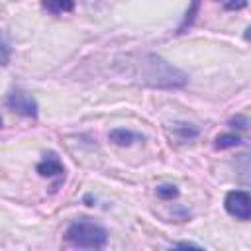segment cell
Returning <instances> with one entry per match:
<instances>
[{
  "mask_svg": "<svg viewBox=\"0 0 251 251\" xmlns=\"http://www.w3.org/2000/svg\"><path fill=\"white\" fill-rule=\"evenodd\" d=\"M178 247H200V245H194V243H178Z\"/></svg>",
  "mask_w": 251,
  "mask_h": 251,
  "instance_id": "13",
  "label": "cell"
},
{
  "mask_svg": "<svg viewBox=\"0 0 251 251\" xmlns=\"http://www.w3.org/2000/svg\"><path fill=\"white\" fill-rule=\"evenodd\" d=\"M196 10H198V0H194V4H192V8L186 12V18H184V22H182V25H180V29L182 27H186L190 22H192V18H194V14H196Z\"/></svg>",
  "mask_w": 251,
  "mask_h": 251,
  "instance_id": "11",
  "label": "cell"
},
{
  "mask_svg": "<svg viewBox=\"0 0 251 251\" xmlns=\"http://www.w3.org/2000/svg\"><path fill=\"white\" fill-rule=\"evenodd\" d=\"M43 6L51 14H65L75 8V0H43Z\"/></svg>",
  "mask_w": 251,
  "mask_h": 251,
  "instance_id": "7",
  "label": "cell"
},
{
  "mask_svg": "<svg viewBox=\"0 0 251 251\" xmlns=\"http://www.w3.org/2000/svg\"><path fill=\"white\" fill-rule=\"evenodd\" d=\"M110 141H114L116 145H131L133 141H143L141 133H135L131 129H124V127H116L110 131Z\"/></svg>",
  "mask_w": 251,
  "mask_h": 251,
  "instance_id": "6",
  "label": "cell"
},
{
  "mask_svg": "<svg viewBox=\"0 0 251 251\" xmlns=\"http://www.w3.org/2000/svg\"><path fill=\"white\" fill-rule=\"evenodd\" d=\"M176 194H178V190H176L175 184H161V186H157V196L159 198H175Z\"/></svg>",
  "mask_w": 251,
  "mask_h": 251,
  "instance_id": "9",
  "label": "cell"
},
{
  "mask_svg": "<svg viewBox=\"0 0 251 251\" xmlns=\"http://www.w3.org/2000/svg\"><path fill=\"white\" fill-rule=\"evenodd\" d=\"M8 61H10V45L0 35V65H8Z\"/></svg>",
  "mask_w": 251,
  "mask_h": 251,
  "instance_id": "10",
  "label": "cell"
},
{
  "mask_svg": "<svg viewBox=\"0 0 251 251\" xmlns=\"http://www.w3.org/2000/svg\"><path fill=\"white\" fill-rule=\"evenodd\" d=\"M0 127H2V118H0Z\"/></svg>",
  "mask_w": 251,
  "mask_h": 251,
  "instance_id": "14",
  "label": "cell"
},
{
  "mask_svg": "<svg viewBox=\"0 0 251 251\" xmlns=\"http://www.w3.org/2000/svg\"><path fill=\"white\" fill-rule=\"evenodd\" d=\"M131 76L151 84V86H165V88H176L186 82V75L178 71L176 67L169 65L161 57L155 55H141L139 61H129Z\"/></svg>",
  "mask_w": 251,
  "mask_h": 251,
  "instance_id": "1",
  "label": "cell"
},
{
  "mask_svg": "<svg viewBox=\"0 0 251 251\" xmlns=\"http://www.w3.org/2000/svg\"><path fill=\"white\" fill-rule=\"evenodd\" d=\"M6 106L22 116H29L35 118L37 116V102L31 94L24 92V90H12L6 98Z\"/></svg>",
  "mask_w": 251,
  "mask_h": 251,
  "instance_id": "4",
  "label": "cell"
},
{
  "mask_svg": "<svg viewBox=\"0 0 251 251\" xmlns=\"http://www.w3.org/2000/svg\"><path fill=\"white\" fill-rule=\"evenodd\" d=\"M37 173L41 176H63L65 175V167H63V163L59 161V157L55 153H49L37 165Z\"/></svg>",
  "mask_w": 251,
  "mask_h": 251,
  "instance_id": "5",
  "label": "cell"
},
{
  "mask_svg": "<svg viewBox=\"0 0 251 251\" xmlns=\"http://www.w3.org/2000/svg\"><path fill=\"white\" fill-rule=\"evenodd\" d=\"M239 143H241V137L237 133H222V135L216 137V143L214 145L218 149H227V147H235Z\"/></svg>",
  "mask_w": 251,
  "mask_h": 251,
  "instance_id": "8",
  "label": "cell"
},
{
  "mask_svg": "<svg viewBox=\"0 0 251 251\" xmlns=\"http://www.w3.org/2000/svg\"><path fill=\"white\" fill-rule=\"evenodd\" d=\"M226 210L229 216L247 222L251 216V198L247 190H231L226 196Z\"/></svg>",
  "mask_w": 251,
  "mask_h": 251,
  "instance_id": "3",
  "label": "cell"
},
{
  "mask_svg": "<svg viewBox=\"0 0 251 251\" xmlns=\"http://www.w3.org/2000/svg\"><path fill=\"white\" fill-rule=\"evenodd\" d=\"M65 239L75 245V247H86V249H100L108 241V233L102 226L88 222V220H78L67 227Z\"/></svg>",
  "mask_w": 251,
  "mask_h": 251,
  "instance_id": "2",
  "label": "cell"
},
{
  "mask_svg": "<svg viewBox=\"0 0 251 251\" xmlns=\"http://www.w3.org/2000/svg\"><path fill=\"white\" fill-rule=\"evenodd\" d=\"M231 124H239V126H237L239 129H245V127H247V120H245V118H235V120H231Z\"/></svg>",
  "mask_w": 251,
  "mask_h": 251,
  "instance_id": "12",
  "label": "cell"
}]
</instances>
